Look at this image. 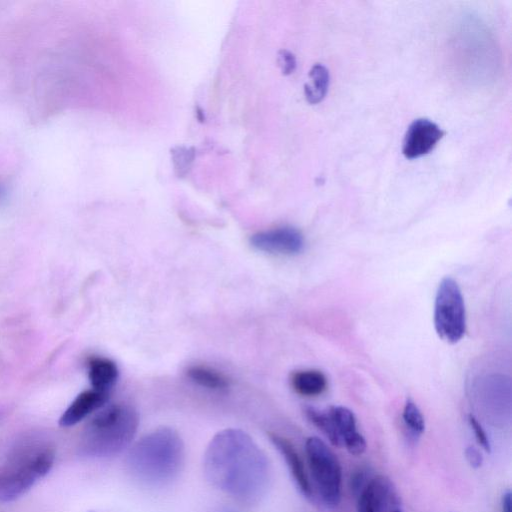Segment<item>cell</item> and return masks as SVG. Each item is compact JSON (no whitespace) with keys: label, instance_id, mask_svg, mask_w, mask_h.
Listing matches in <instances>:
<instances>
[{"label":"cell","instance_id":"obj_1","mask_svg":"<svg viewBox=\"0 0 512 512\" xmlns=\"http://www.w3.org/2000/svg\"><path fill=\"white\" fill-rule=\"evenodd\" d=\"M203 470L212 486L246 504L259 502L270 482L265 453L240 429L227 428L214 435L204 453Z\"/></svg>","mask_w":512,"mask_h":512},{"label":"cell","instance_id":"obj_2","mask_svg":"<svg viewBox=\"0 0 512 512\" xmlns=\"http://www.w3.org/2000/svg\"><path fill=\"white\" fill-rule=\"evenodd\" d=\"M184 459L185 448L180 435L172 428L160 427L133 444L127 466L141 483L162 486L179 475Z\"/></svg>","mask_w":512,"mask_h":512},{"label":"cell","instance_id":"obj_3","mask_svg":"<svg viewBox=\"0 0 512 512\" xmlns=\"http://www.w3.org/2000/svg\"><path fill=\"white\" fill-rule=\"evenodd\" d=\"M138 414L127 404H112L99 411L86 426L80 451L91 458H107L125 450L138 429Z\"/></svg>","mask_w":512,"mask_h":512},{"label":"cell","instance_id":"obj_4","mask_svg":"<svg viewBox=\"0 0 512 512\" xmlns=\"http://www.w3.org/2000/svg\"><path fill=\"white\" fill-rule=\"evenodd\" d=\"M54 450L44 443L23 444L0 463V501L10 502L25 494L51 470Z\"/></svg>","mask_w":512,"mask_h":512},{"label":"cell","instance_id":"obj_5","mask_svg":"<svg viewBox=\"0 0 512 512\" xmlns=\"http://www.w3.org/2000/svg\"><path fill=\"white\" fill-rule=\"evenodd\" d=\"M305 453L313 484L328 508L336 507L341 500L342 469L334 452L318 437H309Z\"/></svg>","mask_w":512,"mask_h":512},{"label":"cell","instance_id":"obj_6","mask_svg":"<svg viewBox=\"0 0 512 512\" xmlns=\"http://www.w3.org/2000/svg\"><path fill=\"white\" fill-rule=\"evenodd\" d=\"M434 326L438 336L451 344L460 341L466 332L464 299L457 282L448 276L440 281L436 292Z\"/></svg>","mask_w":512,"mask_h":512},{"label":"cell","instance_id":"obj_7","mask_svg":"<svg viewBox=\"0 0 512 512\" xmlns=\"http://www.w3.org/2000/svg\"><path fill=\"white\" fill-rule=\"evenodd\" d=\"M250 243L257 250L281 255L299 254L305 246L303 234L290 226L257 232L251 236Z\"/></svg>","mask_w":512,"mask_h":512},{"label":"cell","instance_id":"obj_8","mask_svg":"<svg viewBox=\"0 0 512 512\" xmlns=\"http://www.w3.org/2000/svg\"><path fill=\"white\" fill-rule=\"evenodd\" d=\"M444 131L426 118L414 120L408 127L402 152L408 159H415L429 153L443 137Z\"/></svg>","mask_w":512,"mask_h":512},{"label":"cell","instance_id":"obj_9","mask_svg":"<svg viewBox=\"0 0 512 512\" xmlns=\"http://www.w3.org/2000/svg\"><path fill=\"white\" fill-rule=\"evenodd\" d=\"M341 446L350 454L361 455L366 450V441L358 431L353 412L344 406H332L327 410Z\"/></svg>","mask_w":512,"mask_h":512},{"label":"cell","instance_id":"obj_10","mask_svg":"<svg viewBox=\"0 0 512 512\" xmlns=\"http://www.w3.org/2000/svg\"><path fill=\"white\" fill-rule=\"evenodd\" d=\"M269 438L284 459L299 491L305 497L310 498L313 494V488L304 463L293 443L276 433H269Z\"/></svg>","mask_w":512,"mask_h":512},{"label":"cell","instance_id":"obj_11","mask_svg":"<svg viewBox=\"0 0 512 512\" xmlns=\"http://www.w3.org/2000/svg\"><path fill=\"white\" fill-rule=\"evenodd\" d=\"M392 483L385 476L371 477L357 495V512H383L394 500Z\"/></svg>","mask_w":512,"mask_h":512},{"label":"cell","instance_id":"obj_12","mask_svg":"<svg viewBox=\"0 0 512 512\" xmlns=\"http://www.w3.org/2000/svg\"><path fill=\"white\" fill-rule=\"evenodd\" d=\"M108 400V393L97 390L81 392L67 407L59 419L62 427H70L82 421L92 412L102 408Z\"/></svg>","mask_w":512,"mask_h":512},{"label":"cell","instance_id":"obj_13","mask_svg":"<svg viewBox=\"0 0 512 512\" xmlns=\"http://www.w3.org/2000/svg\"><path fill=\"white\" fill-rule=\"evenodd\" d=\"M119 376L114 361L105 357H91L88 360V377L94 390L108 393Z\"/></svg>","mask_w":512,"mask_h":512},{"label":"cell","instance_id":"obj_14","mask_svg":"<svg viewBox=\"0 0 512 512\" xmlns=\"http://www.w3.org/2000/svg\"><path fill=\"white\" fill-rule=\"evenodd\" d=\"M291 385L299 395L314 397L325 392L328 381L321 371L309 369L294 372L291 376Z\"/></svg>","mask_w":512,"mask_h":512},{"label":"cell","instance_id":"obj_15","mask_svg":"<svg viewBox=\"0 0 512 512\" xmlns=\"http://www.w3.org/2000/svg\"><path fill=\"white\" fill-rule=\"evenodd\" d=\"M310 82L304 85V94L310 104H317L325 97L330 81L327 68L322 64H315L309 72Z\"/></svg>","mask_w":512,"mask_h":512},{"label":"cell","instance_id":"obj_16","mask_svg":"<svg viewBox=\"0 0 512 512\" xmlns=\"http://www.w3.org/2000/svg\"><path fill=\"white\" fill-rule=\"evenodd\" d=\"M187 376L195 383L209 389H225L229 380L222 373L203 366H192L187 369Z\"/></svg>","mask_w":512,"mask_h":512},{"label":"cell","instance_id":"obj_17","mask_svg":"<svg viewBox=\"0 0 512 512\" xmlns=\"http://www.w3.org/2000/svg\"><path fill=\"white\" fill-rule=\"evenodd\" d=\"M304 412L307 419L327 437L332 445L340 447L333 422L327 411L306 407Z\"/></svg>","mask_w":512,"mask_h":512},{"label":"cell","instance_id":"obj_18","mask_svg":"<svg viewBox=\"0 0 512 512\" xmlns=\"http://www.w3.org/2000/svg\"><path fill=\"white\" fill-rule=\"evenodd\" d=\"M402 418L411 437L417 439L425 430L424 417L418 406L407 399L403 408Z\"/></svg>","mask_w":512,"mask_h":512},{"label":"cell","instance_id":"obj_19","mask_svg":"<svg viewBox=\"0 0 512 512\" xmlns=\"http://www.w3.org/2000/svg\"><path fill=\"white\" fill-rule=\"evenodd\" d=\"M171 155L175 173L179 177L184 176L190 169L194 160V149L185 146H176L171 150Z\"/></svg>","mask_w":512,"mask_h":512},{"label":"cell","instance_id":"obj_20","mask_svg":"<svg viewBox=\"0 0 512 512\" xmlns=\"http://www.w3.org/2000/svg\"><path fill=\"white\" fill-rule=\"evenodd\" d=\"M468 423L474 433V436L478 442V444L482 447L483 450L486 452H490L491 450V444L489 441V438L482 427V425L479 423V421L473 416H468Z\"/></svg>","mask_w":512,"mask_h":512},{"label":"cell","instance_id":"obj_21","mask_svg":"<svg viewBox=\"0 0 512 512\" xmlns=\"http://www.w3.org/2000/svg\"><path fill=\"white\" fill-rule=\"evenodd\" d=\"M370 479L368 468L359 467L356 469L350 478V489L353 494L358 495Z\"/></svg>","mask_w":512,"mask_h":512},{"label":"cell","instance_id":"obj_22","mask_svg":"<svg viewBox=\"0 0 512 512\" xmlns=\"http://www.w3.org/2000/svg\"><path fill=\"white\" fill-rule=\"evenodd\" d=\"M278 64L284 75H290L296 68L295 56L290 51L282 49L278 52Z\"/></svg>","mask_w":512,"mask_h":512},{"label":"cell","instance_id":"obj_23","mask_svg":"<svg viewBox=\"0 0 512 512\" xmlns=\"http://www.w3.org/2000/svg\"><path fill=\"white\" fill-rule=\"evenodd\" d=\"M465 457L473 468H479L483 464V456L481 452L474 446H468L465 449Z\"/></svg>","mask_w":512,"mask_h":512},{"label":"cell","instance_id":"obj_24","mask_svg":"<svg viewBox=\"0 0 512 512\" xmlns=\"http://www.w3.org/2000/svg\"><path fill=\"white\" fill-rule=\"evenodd\" d=\"M502 512H511V492L507 491L502 497Z\"/></svg>","mask_w":512,"mask_h":512},{"label":"cell","instance_id":"obj_25","mask_svg":"<svg viewBox=\"0 0 512 512\" xmlns=\"http://www.w3.org/2000/svg\"><path fill=\"white\" fill-rule=\"evenodd\" d=\"M5 197H6V189H5L4 185L0 182V202L2 200H4Z\"/></svg>","mask_w":512,"mask_h":512},{"label":"cell","instance_id":"obj_26","mask_svg":"<svg viewBox=\"0 0 512 512\" xmlns=\"http://www.w3.org/2000/svg\"><path fill=\"white\" fill-rule=\"evenodd\" d=\"M220 512H236V511L230 510V509H224V510H221Z\"/></svg>","mask_w":512,"mask_h":512},{"label":"cell","instance_id":"obj_27","mask_svg":"<svg viewBox=\"0 0 512 512\" xmlns=\"http://www.w3.org/2000/svg\"><path fill=\"white\" fill-rule=\"evenodd\" d=\"M391 512H401V511H400V510L395 509V510H392Z\"/></svg>","mask_w":512,"mask_h":512}]
</instances>
